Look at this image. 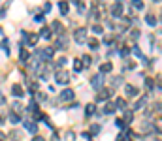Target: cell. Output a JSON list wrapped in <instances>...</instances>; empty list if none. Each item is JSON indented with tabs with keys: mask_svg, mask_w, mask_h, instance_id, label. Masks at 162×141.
<instances>
[{
	"mask_svg": "<svg viewBox=\"0 0 162 141\" xmlns=\"http://www.w3.org/2000/svg\"><path fill=\"white\" fill-rule=\"evenodd\" d=\"M94 111H96L94 104H89V105H87V109H85V115H87V117H90V115L94 113Z\"/></svg>",
	"mask_w": 162,
	"mask_h": 141,
	"instance_id": "cell-16",
	"label": "cell"
},
{
	"mask_svg": "<svg viewBox=\"0 0 162 141\" xmlns=\"http://www.w3.org/2000/svg\"><path fill=\"white\" fill-rule=\"evenodd\" d=\"M4 120H6V118H4V115H0V124H4Z\"/></svg>",
	"mask_w": 162,
	"mask_h": 141,
	"instance_id": "cell-37",
	"label": "cell"
},
{
	"mask_svg": "<svg viewBox=\"0 0 162 141\" xmlns=\"http://www.w3.org/2000/svg\"><path fill=\"white\" fill-rule=\"evenodd\" d=\"M111 62H104L102 66H100V73H108V72H111Z\"/></svg>",
	"mask_w": 162,
	"mask_h": 141,
	"instance_id": "cell-11",
	"label": "cell"
},
{
	"mask_svg": "<svg viewBox=\"0 0 162 141\" xmlns=\"http://www.w3.org/2000/svg\"><path fill=\"white\" fill-rule=\"evenodd\" d=\"M19 55H21L19 59H21L23 62H25V60H28V57H30V55H28V51H27V49H21V53H19Z\"/></svg>",
	"mask_w": 162,
	"mask_h": 141,
	"instance_id": "cell-19",
	"label": "cell"
},
{
	"mask_svg": "<svg viewBox=\"0 0 162 141\" xmlns=\"http://www.w3.org/2000/svg\"><path fill=\"white\" fill-rule=\"evenodd\" d=\"M92 30H94L96 34H102V30H104V28L100 27V25H92Z\"/></svg>",
	"mask_w": 162,
	"mask_h": 141,
	"instance_id": "cell-28",
	"label": "cell"
},
{
	"mask_svg": "<svg viewBox=\"0 0 162 141\" xmlns=\"http://www.w3.org/2000/svg\"><path fill=\"white\" fill-rule=\"evenodd\" d=\"M125 92H126V96H128V98L138 96V88H136V86H132V85H126L125 86Z\"/></svg>",
	"mask_w": 162,
	"mask_h": 141,
	"instance_id": "cell-7",
	"label": "cell"
},
{
	"mask_svg": "<svg viewBox=\"0 0 162 141\" xmlns=\"http://www.w3.org/2000/svg\"><path fill=\"white\" fill-rule=\"evenodd\" d=\"M74 40H76V43H85L87 40V28H77L76 32H74Z\"/></svg>",
	"mask_w": 162,
	"mask_h": 141,
	"instance_id": "cell-1",
	"label": "cell"
},
{
	"mask_svg": "<svg viewBox=\"0 0 162 141\" xmlns=\"http://www.w3.org/2000/svg\"><path fill=\"white\" fill-rule=\"evenodd\" d=\"M115 105H117V109H125V107H126V102L123 100V98H119V100H117V104H115Z\"/></svg>",
	"mask_w": 162,
	"mask_h": 141,
	"instance_id": "cell-22",
	"label": "cell"
},
{
	"mask_svg": "<svg viewBox=\"0 0 162 141\" xmlns=\"http://www.w3.org/2000/svg\"><path fill=\"white\" fill-rule=\"evenodd\" d=\"M53 30H55V32H60V30H62V27H60L59 21H55V23H53Z\"/></svg>",
	"mask_w": 162,
	"mask_h": 141,
	"instance_id": "cell-27",
	"label": "cell"
},
{
	"mask_svg": "<svg viewBox=\"0 0 162 141\" xmlns=\"http://www.w3.org/2000/svg\"><path fill=\"white\" fill-rule=\"evenodd\" d=\"M36 100H38V102H44V100H45V94H42V92H38V94H36Z\"/></svg>",
	"mask_w": 162,
	"mask_h": 141,
	"instance_id": "cell-32",
	"label": "cell"
},
{
	"mask_svg": "<svg viewBox=\"0 0 162 141\" xmlns=\"http://www.w3.org/2000/svg\"><path fill=\"white\" fill-rule=\"evenodd\" d=\"M2 49H4L6 55H9V45H8V40H2Z\"/></svg>",
	"mask_w": 162,
	"mask_h": 141,
	"instance_id": "cell-24",
	"label": "cell"
},
{
	"mask_svg": "<svg viewBox=\"0 0 162 141\" xmlns=\"http://www.w3.org/2000/svg\"><path fill=\"white\" fill-rule=\"evenodd\" d=\"M145 85H147V88H153V79H145Z\"/></svg>",
	"mask_w": 162,
	"mask_h": 141,
	"instance_id": "cell-33",
	"label": "cell"
},
{
	"mask_svg": "<svg viewBox=\"0 0 162 141\" xmlns=\"http://www.w3.org/2000/svg\"><path fill=\"white\" fill-rule=\"evenodd\" d=\"M4 104H6V98H4V94L0 92V105H4Z\"/></svg>",
	"mask_w": 162,
	"mask_h": 141,
	"instance_id": "cell-34",
	"label": "cell"
},
{
	"mask_svg": "<svg viewBox=\"0 0 162 141\" xmlns=\"http://www.w3.org/2000/svg\"><path fill=\"white\" fill-rule=\"evenodd\" d=\"M132 55L138 57V59H143V53H141V49H138V47H132Z\"/></svg>",
	"mask_w": 162,
	"mask_h": 141,
	"instance_id": "cell-17",
	"label": "cell"
},
{
	"mask_svg": "<svg viewBox=\"0 0 162 141\" xmlns=\"http://www.w3.org/2000/svg\"><path fill=\"white\" fill-rule=\"evenodd\" d=\"M0 141H4V134L2 132H0Z\"/></svg>",
	"mask_w": 162,
	"mask_h": 141,
	"instance_id": "cell-38",
	"label": "cell"
},
{
	"mask_svg": "<svg viewBox=\"0 0 162 141\" xmlns=\"http://www.w3.org/2000/svg\"><path fill=\"white\" fill-rule=\"evenodd\" d=\"M28 111H34V113H38V104H30V105H28Z\"/></svg>",
	"mask_w": 162,
	"mask_h": 141,
	"instance_id": "cell-29",
	"label": "cell"
},
{
	"mask_svg": "<svg viewBox=\"0 0 162 141\" xmlns=\"http://www.w3.org/2000/svg\"><path fill=\"white\" fill-rule=\"evenodd\" d=\"M109 96H111V90H100V92H98V96H96V100H98V102L108 100Z\"/></svg>",
	"mask_w": 162,
	"mask_h": 141,
	"instance_id": "cell-9",
	"label": "cell"
},
{
	"mask_svg": "<svg viewBox=\"0 0 162 141\" xmlns=\"http://www.w3.org/2000/svg\"><path fill=\"white\" fill-rule=\"evenodd\" d=\"M145 102H147V96H143V98H141L140 102H136V105H134V107H136V109H140V107H143V105H145Z\"/></svg>",
	"mask_w": 162,
	"mask_h": 141,
	"instance_id": "cell-21",
	"label": "cell"
},
{
	"mask_svg": "<svg viewBox=\"0 0 162 141\" xmlns=\"http://www.w3.org/2000/svg\"><path fill=\"white\" fill-rule=\"evenodd\" d=\"M81 60H83V66H85V68H89V66H90V57L89 55H83V57H81Z\"/></svg>",
	"mask_w": 162,
	"mask_h": 141,
	"instance_id": "cell-20",
	"label": "cell"
},
{
	"mask_svg": "<svg viewBox=\"0 0 162 141\" xmlns=\"http://www.w3.org/2000/svg\"><path fill=\"white\" fill-rule=\"evenodd\" d=\"M59 9L62 15H66L68 13V2H59Z\"/></svg>",
	"mask_w": 162,
	"mask_h": 141,
	"instance_id": "cell-15",
	"label": "cell"
},
{
	"mask_svg": "<svg viewBox=\"0 0 162 141\" xmlns=\"http://www.w3.org/2000/svg\"><path fill=\"white\" fill-rule=\"evenodd\" d=\"M19 120H21V117H17V115H13V113L9 115V122H11V124H17Z\"/></svg>",
	"mask_w": 162,
	"mask_h": 141,
	"instance_id": "cell-23",
	"label": "cell"
},
{
	"mask_svg": "<svg viewBox=\"0 0 162 141\" xmlns=\"http://www.w3.org/2000/svg\"><path fill=\"white\" fill-rule=\"evenodd\" d=\"M11 92H13V96H23V94H25V92H23V88H21L19 85H13V86H11Z\"/></svg>",
	"mask_w": 162,
	"mask_h": 141,
	"instance_id": "cell-13",
	"label": "cell"
},
{
	"mask_svg": "<svg viewBox=\"0 0 162 141\" xmlns=\"http://www.w3.org/2000/svg\"><path fill=\"white\" fill-rule=\"evenodd\" d=\"M25 128H27L30 134H36L38 132V126H36V122H32L30 118H25Z\"/></svg>",
	"mask_w": 162,
	"mask_h": 141,
	"instance_id": "cell-6",
	"label": "cell"
},
{
	"mask_svg": "<svg viewBox=\"0 0 162 141\" xmlns=\"http://www.w3.org/2000/svg\"><path fill=\"white\" fill-rule=\"evenodd\" d=\"M74 139H76L74 132H68V134H66V141H74Z\"/></svg>",
	"mask_w": 162,
	"mask_h": 141,
	"instance_id": "cell-31",
	"label": "cell"
},
{
	"mask_svg": "<svg viewBox=\"0 0 162 141\" xmlns=\"http://www.w3.org/2000/svg\"><path fill=\"white\" fill-rule=\"evenodd\" d=\"M89 47L92 51H96V49H98V40H94V38H92V40H89Z\"/></svg>",
	"mask_w": 162,
	"mask_h": 141,
	"instance_id": "cell-18",
	"label": "cell"
},
{
	"mask_svg": "<svg viewBox=\"0 0 162 141\" xmlns=\"http://www.w3.org/2000/svg\"><path fill=\"white\" fill-rule=\"evenodd\" d=\"M74 70H76V72H81V70H83V60H79V59L74 60Z\"/></svg>",
	"mask_w": 162,
	"mask_h": 141,
	"instance_id": "cell-14",
	"label": "cell"
},
{
	"mask_svg": "<svg viewBox=\"0 0 162 141\" xmlns=\"http://www.w3.org/2000/svg\"><path fill=\"white\" fill-rule=\"evenodd\" d=\"M55 79H57L59 85H66V83L70 81V75H68V72H64V70H59V72L55 73Z\"/></svg>",
	"mask_w": 162,
	"mask_h": 141,
	"instance_id": "cell-3",
	"label": "cell"
},
{
	"mask_svg": "<svg viewBox=\"0 0 162 141\" xmlns=\"http://www.w3.org/2000/svg\"><path fill=\"white\" fill-rule=\"evenodd\" d=\"M32 141H45V139L42 136H34V137H32Z\"/></svg>",
	"mask_w": 162,
	"mask_h": 141,
	"instance_id": "cell-35",
	"label": "cell"
},
{
	"mask_svg": "<svg viewBox=\"0 0 162 141\" xmlns=\"http://www.w3.org/2000/svg\"><path fill=\"white\" fill-rule=\"evenodd\" d=\"M145 21H147V25H151V27H155V25H157V17H155V15H151V13L145 15Z\"/></svg>",
	"mask_w": 162,
	"mask_h": 141,
	"instance_id": "cell-12",
	"label": "cell"
},
{
	"mask_svg": "<svg viewBox=\"0 0 162 141\" xmlns=\"http://www.w3.org/2000/svg\"><path fill=\"white\" fill-rule=\"evenodd\" d=\"M90 85H92V88L100 90V88H102V85H104V73H96V75H92Z\"/></svg>",
	"mask_w": 162,
	"mask_h": 141,
	"instance_id": "cell-2",
	"label": "cell"
},
{
	"mask_svg": "<svg viewBox=\"0 0 162 141\" xmlns=\"http://www.w3.org/2000/svg\"><path fill=\"white\" fill-rule=\"evenodd\" d=\"M40 36L44 38V40H49V38H51V28L44 27V28H42V30H40Z\"/></svg>",
	"mask_w": 162,
	"mask_h": 141,
	"instance_id": "cell-10",
	"label": "cell"
},
{
	"mask_svg": "<svg viewBox=\"0 0 162 141\" xmlns=\"http://www.w3.org/2000/svg\"><path fill=\"white\" fill-rule=\"evenodd\" d=\"M111 15L113 17H123V0H115L111 6Z\"/></svg>",
	"mask_w": 162,
	"mask_h": 141,
	"instance_id": "cell-4",
	"label": "cell"
},
{
	"mask_svg": "<svg viewBox=\"0 0 162 141\" xmlns=\"http://www.w3.org/2000/svg\"><path fill=\"white\" fill-rule=\"evenodd\" d=\"M90 132H92V136L100 134V124H92V128H90Z\"/></svg>",
	"mask_w": 162,
	"mask_h": 141,
	"instance_id": "cell-26",
	"label": "cell"
},
{
	"mask_svg": "<svg viewBox=\"0 0 162 141\" xmlns=\"http://www.w3.org/2000/svg\"><path fill=\"white\" fill-rule=\"evenodd\" d=\"M115 109H117V105L111 104V102H108V104H106V107H104V113H106V115H111V113H115Z\"/></svg>",
	"mask_w": 162,
	"mask_h": 141,
	"instance_id": "cell-8",
	"label": "cell"
},
{
	"mask_svg": "<svg viewBox=\"0 0 162 141\" xmlns=\"http://www.w3.org/2000/svg\"><path fill=\"white\" fill-rule=\"evenodd\" d=\"M74 96H76V94H74L72 88H64V90L60 92V100H62V102H72Z\"/></svg>",
	"mask_w": 162,
	"mask_h": 141,
	"instance_id": "cell-5",
	"label": "cell"
},
{
	"mask_svg": "<svg viewBox=\"0 0 162 141\" xmlns=\"http://www.w3.org/2000/svg\"><path fill=\"white\" fill-rule=\"evenodd\" d=\"M132 6L138 8V9H141V8H143V2H141V0H132Z\"/></svg>",
	"mask_w": 162,
	"mask_h": 141,
	"instance_id": "cell-25",
	"label": "cell"
},
{
	"mask_svg": "<svg viewBox=\"0 0 162 141\" xmlns=\"http://www.w3.org/2000/svg\"><path fill=\"white\" fill-rule=\"evenodd\" d=\"M153 2H162V0H153Z\"/></svg>",
	"mask_w": 162,
	"mask_h": 141,
	"instance_id": "cell-39",
	"label": "cell"
},
{
	"mask_svg": "<svg viewBox=\"0 0 162 141\" xmlns=\"http://www.w3.org/2000/svg\"><path fill=\"white\" fill-rule=\"evenodd\" d=\"M160 21H162V13H160Z\"/></svg>",
	"mask_w": 162,
	"mask_h": 141,
	"instance_id": "cell-40",
	"label": "cell"
},
{
	"mask_svg": "<svg viewBox=\"0 0 162 141\" xmlns=\"http://www.w3.org/2000/svg\"><path fill=\"white\" fill-rule=\"evenodd\" d=\"M66 62H68V60H66V57H60V59L57 60V64H59V66H64Z\"/></svg>",
	"mask_w": 162,
	"mask_h": 141,
	"instance_id": "cell-30",
	"label": "cell"
},
{
	"mask_svg": "<svg viewBox=\"0 0 162 141\" xmlns=\"http://www.w3.org/2000/svg\"><path fill=\"white\" fill-rule=\"evenodd\" d=\"M44 9H45V13H49V11H51V4H45Z\"/></svg>",
	"mask_w": 162,
	"mask_h": 141,
	"instance_id": "cell-36",
	"label": "cell"
}]
</instances>
